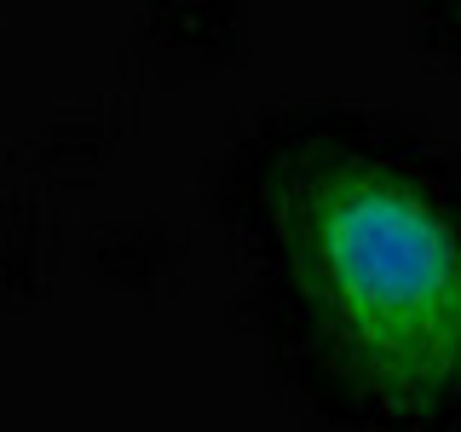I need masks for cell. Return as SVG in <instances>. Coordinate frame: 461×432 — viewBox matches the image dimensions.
Masks as SVG:
<instances>
[{
  "label": "cell",
  "mask_w": 461,
  "mask_h": 432,
  "mask_svg": "<svg viewBox=\"0 0 461 432\" xmlns=\"http://www.w3.org/2000/svg\"><path fill=\"white\" fill-rule=\"evenodd\" d=\"M266 220L323 364L364 410L427 421L461 392V230L398 162L300 139Z\"/></svg>",
  "instance_id": "obj_1"
}]
</instances>
